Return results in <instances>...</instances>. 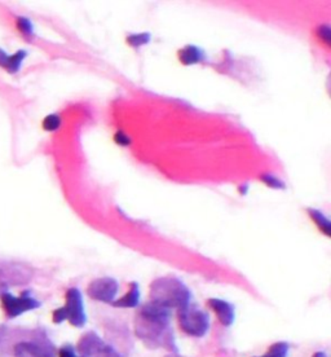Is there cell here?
I'll list each match as a JSON object with an SVG mask.
<instances>
[{"label": "cell", "instance_id": "cell-1", "mask_svg": "<svg viewBox=\"0 0 331 357\" xmlns=\"http://www.w3.org/2000/svg\"><path fill=\"white\" fill-rule=\"evenodd\" d=\"M170 319L171 310L149 302L143 305L134 320V334L148 349L176 351Z\"/></svg>", "mask_w": 331, "mask_h": 357}, {"label": "cell", "instance_id": "cell-2", "mask_svg": "<svg viewBox=\"0 0 331 357\" xmlns=\"http://www.w3.org/2000/svg\"><path fill=\"white\" fill-rule=\"evenodd\" d=\"M149 296L152 303L162 305L167 310L178 308V311L190 304L192 293L181 280L176 277H160L151 285Z\"/></svg>", "mask_w": 331, "mask_h": 357}, {"label": "cell", "instance_id": "cell-3", "mask_svg": "<svg viewBox=\"0 0 331 357\" xmlns=\"http://www.w3.org/2000/svg\"><path fill=\"white\" fill-rule=\"evenodd\" d=\"M65 299V305L57 308L52 314L54 324H61L68 320L72 326L83 328L87 322V314L84 311V302L81 290L77 287L69 289L66 291Z\"/></svg>", "mask_w": 331, "mask_h": 357}, {"label": "cell", "instance_id": "cell-4", "mask_svg": "<svg viewBox=\"0 0 331 357\" xmlns=\"http://www.w3.org/2000/svg\"><path fill=\"white\" fill-rule=\"evenodd\" d=\"M178 320L180 329L185 334L196 338L206 335L210 328L208 314L193 304H188L187 307L178 311Z\"/></svg>", "mask_w": 331, "mask_h": 357}, {"label": "cell", "instance_id": "cell-5", "mask_svg": "<svg viewBox=\"0 0 331 357\" xmlns=\"http://www.w3.org/2000/svg\"><path fill=\"white\" fill-rule=\"evenodd\" d=\"M77 351L81 357H119L116 351L105 344V342L93 331H90L82 337L78 342Z\"/></svg>", "mask_w": 331, "mask_h": 357}, {"label": "cell", "instance_id": "cell-6", "mask_svg": "<svg viewBox=\"0 0 331 357\" xmlns=\"http://www.w3.org/2000/svg\"><path fill=\"white\" fill-rule=\"evenodd\" d=\"M118 291H119V284L116 278H111V277L96 278L87 287V294L91 299L101 303H113L116 301Z\"/></svg>", "mask_w": 331, "mask_h": 357}, {"label": "cell", "instance_id": "cell-7", "mask_svg": "<svg viewBox=\"0 0 331 357\" xmlns=\"http://www.w3.org/2000/svg\"><path fill=\"white\" fill-rule=\"evenodd\" d=\"M3 310L9 319L18 317L20 314L33 311L40 307V303L30 295L24 294L22 296H13L12 294H3L1 296Z\"/></svg>", "mask_w": 331, "mask_h": 357}, {"label": "cell", "instance_id": "cell-8", "mask_svg": "<svg viewBox=\"0 0 331 357\" xmlns=\"http://www.w3.org/2000/svg\"><path fill=\"white\" fill-rule=\"evenodd\" d=\"M15 357H54V346L47 340L21 342L13 349Z\"/></svg>", "mask_w": 331, "mask_h": 357}, {"label": "cell", "instance_id": "cell-9", "mask_svg": "<svg viewBox=\"0 0 331 357\" xmlns=\"http://www.w3.org/2000/svg\"><path fill=\"white\" fill-rule=\"evenodd\" d=\"M207 304L216 313L219 321L222 322L224 326H226V328L232 326L233 322L236 320V308L232 303L223 301V299L211 298V299H208Z\"/></svg>", "mask_w": 331, "mask_h": 357}, {"label": "cell", "instance_id": "cell-10", "mask_svg": "<svg viewBox=\"0 0 331 357\" xmlns=\"http://www.w3.org/2000/svg\"><path fill=\"white\" fill-rule=\"evenodd\" d=\"M27 52L24 50H20L16 54H7L4 50L0 48V66L10 74H15L20 70L22 61L25 60Z\"/></svg>", "mask_w": 331, "mask_h": 357}, {"label": "cell", "instance_id": "cell-11", "mask_svg": "<svg viewBox=\"0 0 331 357\" xmlns=\"http://www.w3.org/2000/svg\"><path fill=\"white\" fill-rule=\"evenodd\" d=\"M180 63L183 65H196V63H202L206 60V54L202 48H199L197 45H185L184 48H181L178 54Z\"/></svg>", "mask_w": 331, "mask_h": 357}, {"label": "cell", "instance_id": "cell-12", "mask_svg": "<svg viewBox=\"0 0 331 357\" xmlns=\"http://www.w3.org/2000/svg\"><path fill=\"white\" fill-rule=\"evenodd\" d=\"M140 286L137 282L130 284V290L127 294L119 299H116L111 305L116 308H136L140 304Z\"/></svg>", "mask_w": 331, "mask_h": 357}, {"label": "cell", "instance_id": "cell-13", "mask_svg": "<svg viewBox=\"0 0 331 357\" xmlns=\"http://www.w3.org/2000/svg\"><path fill=\"white\" fill-rule=\"evenodd\" d=\"M307 213L316 223V225L318 227V229L325 233L328 237H330L331 224L329 219H328V216H325V214L321 213L320 210H314V208H308Z\"/></svg>", "mask_w": 331, "mask_h": 357}, {"label": "cell", "instance_id": "cell-14", "mask_svg": "<svg viewBox=\"0 0 331 357\" xmlns=\"http://www.w3.org/2000/svg\"><path fill=\"white\" fill-rule=\"evenodd\" d=\"M288 351H290L288 343H286V342H277V343H273L264 355L255 357H287Z\"/></svg>", "mask_w": 331, "mask_h": 357}, {"label": "cell", "instance_id": "cell-15", "mask_svg": "<svg viewBox=\"0 0 331 357\" xmlns=\"http://www.w3.org/2000/svg\"><path fill=\"white\" fill-rule=\"evenodd\" d=\"M151 40H152V36L149 33H137V34L127 36V43L134 48L149 45Z\"/></svg>", "mask_w": 331, "mask_h": 357}, {"label": "cell", "instance_id": "cell-16", "mask_svg": "<svg viewBox=\"0 0 331 357\" xmlns=\"http://www.w3.org/2000/svg\"><path fill=\"white\" fill-rule=\"evenodd\" d=\"M260 180L267 185V187L272 188V189H286V184L285 181H282L281 178H277L273 174H264L260 176Z\"/></svg>", "mask_w": 331, "mask_h": 357}, {"label": "cell", "instance_id": "cell-17", "mask_svg": "<svg viewBox=\"0 0 331 357\" xmlns=\"http://www.w3.org/2000/svg\"><path fill=\"white\" fill-rule=\"evenodd\" d=\"M61 118L57 116V114H49L45 118L43 121V128L45 131H49V132H54L56 130H59L61 127Z\"/></svg>", "mask_w": 331, "mask_h": 357}, {"label": "cell", "instance_id": "cell-18", "mask_svg": "<svg viewBox=\"0 0 331 357\" xmlns=\"http://www.w3.org/2000/svg\"><path fill=\"white\" fill-rule=\"evenodd\" d=\"M18 30L26 36H33L34 34V26L31 24V21L26 17L17 18Z\"/></svg>", "mask_w": 331, "mask_h": 357}, {"label": "cell", "instance_id": "cell-19", "mask_svg": "<svg viewBox=\"0 0 331 357\" xmlns=\"http://www.w3.org/2000/svg\"><path fill=\"white\" fill-rule=\"evenodd\" d=\"M317 34H318V36L321 38V40L325 42L326 45H330V26H328V25H323V26L318 27V30H317Z\"/></svg>", "mask_w": 331, "mask_h": 357}, {"label": "cell", "instance_id": "cell-20", "mask_svg": "<svg viewBox=\"0 0 331 357\" xmlns=\"http://www.w3.org/2000/svg\"><path fill=\"white\" fill-rule=\"evenodd\" d=\"M114 142H116L118 145H121V146H128V145L131 144V139H130V136L125 134V132L118 131L116 136H114Z\"/></svg>", "mask_w": 331, "mask_h": 357}, {"label": "cell", "instance_id": "cell-21", "mask_svg": "<svg viewBox=\"0 0 331 357\" xmlns=\"http://www.w3.org/2000/svg\"><path fill=\"white\" fill-rule=\"evenodd\" d=\"M59 357H79L77 355L75 349L70 344H65L59 351Z\"/></svg>", "mask_w": 331, "mask_h": 357}, {"label": "cell", "instance_id": "cell-22", "mask_svg": "<svg viewBox=\"0 0 331 357\" xmlns=\"http://www.w3.org/2000/svg\"><path fill=\"white\" fill-rule=\"evenodd\" d=\"M240 192H241L242 196H245V195L249 192V185H247V184H243L242 187H240Z\"/></svg>", "mask_w": 331, "mask_h": 357}, {"label": "cell", "instance_id": "cell-23", "mask_svg": "<svg viewBox=\"0 0 331 357\" xmlns=\"http://www.w3.org/2000/svg\"><path fill=\"white\" fill-rule=\"evenodd\" d=\"M312 357H328V355H326L325 352H321V351H318V352H316V354H314V356Z\"/></svg>", "mask_w": 331, "mask_h": 357}]
</instances>
